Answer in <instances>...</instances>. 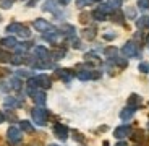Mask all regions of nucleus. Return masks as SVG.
Segmentation results:
<instances>
[{
  "label": "nucleus",
  "instance_id": "obj_36",
  "mask_svg": "<svg viewBox=\"0 0 149 146\" xmlns=\"http://www.w3.org/2000/svg\"><path fill=\"white\" fill-rule=\"evenodd\" d=\"M71 44H73V47H74V49H79V47H81V42H79L78 39H74V38L71 39Z\"/></svg>",
  "mask_w": 149,
  "mask_h": 146
},
{
  "label": "nucleus",
  "instance_id": "obj_18",
  "mask_svg": "<svg viewBox=\"0 0 149 146\" xmlns=\"http://www.w3.org/2000/svg\"><path fill=\"white\" fill-rule=\"evenodd\" d=\"M83 38H84V39H88V41H91V39H94V38H96V31H94L93 28H88V29H84V31H83Z\"/></svg>",
  "mask_w": 149,
  "mask_h": 146
},
{
  "label": "nucleus",
  "instance_id": "obj_1",
  "mask_svg": "<svg viewBox=\"0 0 149 146\" xmlns=\"http://www.w3.org/2000/svg\"><path fill=\"white\" fill-rule=\"evenodd\" d=\"M31 114H33V120L36 122L37 125H45L47 124V117H49V114H47V110H45L44 107H34L33 110H31Z\"/></svg>",
  "mask_w": 149,
  "mask_h": 146
},
{
  "label": "nucleus",
  "instance_id": "obj_23",
  "mask_svg": "<svg viewBox=\"0 0 149 146\" xmlns=\"http://www.w3.org/2000/svg\"><path fill=\"white\" fill-rule=\"evenodd\" d=\"M107 3L110 5L113 10H118V8L122 7V0H107Z\"/></svg>",
  "mask_w": 149,
  "mask_h": 146
},
{
  "label": "nucleus",
  "instance_id": "obj_22",
  "mask_svg": "<svg viewBox=\"0 0 149 146\" xmlns=\"http://www.w3.org/2000/svg\"><path fill=\"white\" fill-rule=\"evenodd\" d=\"M11 88H13V89H16V91H19L21 89V81H19V78L18 76H15V78H11Z\"/></svg>",
  "mask_w": 149,
  "mask_h": 146
},
{
  "label": "nucleus",
  "instance_id": "obj_9",
  "mask_svg": "<svg viewBox=\"0 0 149 146\" xmlns=\"http://www.w3.org/2000/svg\"><path fill=\"white\" fill-rule=\"evenodd\" d=\"M34 52L37 54V57H39L41 60H47L49 55H50V54H49V50L44 47V45H37V47L34 49Z\"/></svg>",
  "mask_w": 149,
  "mask_h": 146
},
{
  "label": "nucleus",
  "instance_id": "obj_34",
  "mask_svg": "<svg viewBox=\"0 0 149 146\" xmlns=\"http://www.w3.org/2000/svg\"><path fill=\"white\" fill-rule=\"evenodd\" d=\"M91 2L89 0H76V5H78V7H86V5H89Z\"/></svg>",
  "mask_w": 149,
  "mask_h": 146
},
{
  "label": "nucleus",
  "instance_id": "obj_12",
  "mask_svg": "<svg viewBox=\"0 0 149 146\" xmlns=\"http://www.w3.org/2000/svg\"><path fill=\"white\" fill-rule=\"evenodd\" d=\"M133 114H134L133 107H127V109H123L122 112H120V119L122 120H130L131 117H133Z\"/></svg>",
  "mask_w": 149,
  "mask_h": 146
},
{
  "label": "nucleus",
  "instance_id": "obj_28",
  "mask_svg": "<svg viewBox=\"0 0 149 146\" xmlns=\"http://www.w3.org/2000/svg\"><path fill=\"white\" fill-rule=\"evenodd\" d=\"M128 104H130V105H134V107H136V105H139V97L136 96V94H133V96L130 97V101H128Z\"/></svg>",
  "mask_w": 149,
  "mask_h": 146
},
{
  "label": "nucleus",
  "instance_id": "obj_31",
  "mask_svg": "<svg viewBox=\"0 0 149 146\" xmlns=\"http://www.w3.org/2000/svg\"><path fill=\"white\" fill-rule=\"evenodd\" d=\"M97 10H101L102 13H105V15H107V13H110V11H112V7L107 3V5H101V7L97 8Z\"/></svg>",
  "mask_w": 149,
  "mask_h": 146
},
{
  "label": "nucleus",
  "instance_id": "obj_39",
  "mask_svg": "<svg viewBox=\"0 0 149 146\" xmlns=\"http://www.w3.org/2000/svg\"><path fill=\"white\" fill-rule=\"evenodd\" d=\"M3 120H5V115H3V114H2V112H0V124H2Z\"/></svg>",
  "mask_w": 149,
  "mask_h": 146
},
{
  "label": "nucleus",
  "instance_id": "obj_15",
  "mask_svg": "<svg viewBox=\"0 0 149 146\" xmlns=\"http://www.w3.org/2000/svg\"><path fill=\"white\" fill-rule=\"evenodd\" d=\"M5 105H7V107H19V105H21V101H18L16 97H7V99H5Z\"/></svg>",
  "mask_w": 149,
  "mask_h": 146
},
{
  "label": "nucleus",
  "instance_id": "obj_20",
  "mask_svg": "<svg viewBox=\"0 0 149 146\" xmlns=\"http://www.w3.org/2000/svg\"><path fill=\"white\" fill-rule=\"evenodd\" d=\"M105 16H107V15H105V13H102L101 10H94V11H93V18L97 20V21H104Z\"/></svg>",
  "mask_w": 149,
  "mask_h": 146
},
{
  "label": "nucleus",
  "instance_id": "obj_8",
  "mask_svg": "<svg viewBox=\"0 0 149 146\" xmlns=\"http://www.w3.org/2000/svg\"><path fill=\"white\" fill-rule=\"evenodd\" d=\"M36 80H37V85L41 88H50V85H52V81H50V78H49L47 75H39V76H36Z\"/></svg>",
  "mask_w": 149,
  "mask_h": 146
},
{
  "label": "nucleus",
  "instance_id": "obj_33",
  "mask_svg": "<svg viewBox=\"0 0 149 146\" xmlns=\"http://www.w3.org/2000/svg\"><path fill=\"white\" fill-rule=\"evenodd\" d=\"M139 71H143V73H149V64H146V62L139 64Z\"/></svg>",
  "mask_w": 149,
  "mask_h": 146
},
{
  "label": "nucleus",
  "instance_id": "obj_37",
  "mask_svg": "<svg viewBox=\"0 0 149 146\" xmlns=\"http://www.w3.org/2000/svg\"><path fill=\"white\" fill-rule=\"evenodd\" d=\"M104 39L112 41V39H115V34H113V33H107V34H104Z\"/></svg>",
  "mask_w": 149,
  "mask_h": 146
},
{
  "label": "nucleus",
  "instance_id": "obj_35",
  "mask_svg": "<svg viewBox=\"0 0 149 146\" xmlns=\"http://www.w3.org/2000/svg\"><path fill=\"white\" fill-rule=\"evenodd\" d=\"M16 76H29V71H26V70H18V71H16Z\"/></svg>",
  "mask_w": 149,
  "mask_h": 146
},
{
  "label": "nucleus",
  "instance_id": "obj_41",
  "mask_svg": "<svg viewBox=\"0 0 149 146\" xmlns=\"http://www.w3.org/2000/svg\"><path fill=\"white\" fill-rule=\"evenodd\" d=\"M60 3H62V5H67V3H68V0H60Z\"/></svg>",
  "mask_w": 149,
  "mask_h": 146
},
{
  "label": "nucleus",
  "instance_id": "obj_32",
  "mask_svg": "<svg viewBox=\"0 0 149 146\" xmlns=\"http://www.w3.org/2000/svg\"><path fill=\"white\" fill-rule=\"evenodd\" d=\"M138 7L143 8V10L149 8V0H138Z\"/></svg>",
  "mask_w": 149,
  "mask_h": 146
},
{
  "label": "nucleus",
  "instance_id": "obj_5",
  "mask_svg": "<svg viewBox=\"0 0 149 146\" xmlns=\"http://www.w3.org/2000/svg\"><path fill=\"white\" fill-rule=\"evenodd\" d=\"M33 24H34V28H36L39 33H45V31L52 29V24H50L49 21H45V20H36Z\"/></svg>",
  "mask_w": 149,
  "mask_h": 146
},
{
  "label": "nucleus",
  "instance_id": "obj_19",
  "mask_svg": "<svg viewBox=\"0 0 149 146\" xmlns=\"http://www.w3.org/2000/svg\"><path fill=\"white\" fill-rule=\"evenodd\" d=\"M44 10L54 11V13H55V11H57V8H55V0H47V2L44 3Z\"/></svg>",
  "mask_w": 149,
  "mask_h": 146
},
{
  "label": "nucleus",
  "instance_id": "obj_21",
  "mask_svg": "<svg viewBox=\"0 0 149 146\" xmlns=\"http://www.w3.org/2000/svg\"><path fill=\"white\" fill-rule=\"evenodd\" d=\"M136 26H138V28H146V26H149V18H148V16H143V18H139L138 21H136Z\"/></svg>",
  "mask_w": 149,
  "mask_h": 146
},
{
  "label": "nucleus",
  "instance_id": "obj_17",
  "mask_svg": "<svg viewBox=\"0 0 149 146\" xmlns=\"http://www.w3.org/2000/svg\"><path fill=\"white\" fill-rule=\"evenodd\" d=\"M19 127H21V130L28 131V133H33L34 131V127L28 122V120H21V122H19Z\"/></svg>",
  "mask_w": 149,
  "mask_h": 146
},
{
  "label": "nucleus",
  "instance_id": "obj_43",
  "mask_svg": "<svg viewBox=\"0 0 149 146\" xmlns=\"http://www.w3.org/2000/svg\"><path fill=\"white\" fill-rule=\"evenodd\" d=\"M49 146H57V145H49Z\"/></svg>",
  "mask_w": 149,
  "mask_h": 146
},
{
  "label": "nucleus",
  "instance_id": "obj_16",
  "mask_svg": "<svg viewBox=\"0 0 149 146\" xmlns=\"http://www.w3.org/2000/svg\"><path fill=\"white\" fill-rule=\"evenodd\" d=\"M34 102L37 105H44L45 104V94L44 93H34Z\"/></svg>",
  "mask_w": 149,
  "mask_h": 146
},
{
  "label": "nucleus",
  "instance_id": "obj_24",
  "mask_svg": "<svg viewBox=\"0 0 149 146\" xmlns=\"http://www.w3.org/2000/svg\"><path fill=\"white\" fill-rule=\"evenodd\" d=\"M11 60V55L5 50H0V62H10Z\"/></svg>",
  "mask_w": 149,
  "mask_h": 146
},
{
  "label": "nucleus",
  "instance_id": "obj_14",
  "mask_svg": "<svg viewBox=\"0 0 149 146\" xmlns=\"http://www.w3.org/2000/svg\"><path fill=\"white\" fill-rule=\"evenodd\" d=\"M65 54H67V49H65V47L55 49V50L52 52V59H55V60H60V59H63V57H65Z\"/></svg>",
  "mask_w": 149,
  "mask_h": 146
},
{
  "label": "nucleus",
  "instance_id": "obj_38",
  "mask_svg": "<svg viewBox=\"0 0 149 146\" xmlns=\"http://www.w3.org/2000/svg\"><path fill=\"white\" fill-rule=\"evenodd\" d=\"M128 16L134 18V16H136V11H134V10H128Z\"/></svg>",
  "mask_w": 149,
  "mask_h": 146
},
{
  "label": "nucleus",
  "instance_id": "obj_40",
  "mask_svg": "<svg viewBox=\"0 0 149 146\" xmlns=\"http://www.w3.org/2000/svg\"><path fill=\"white\" fill-rule=\"evenodd\" d=\"M117 146H128V145L125 141H122V143H117Z\"/></svg>",
  "mask_w": 149,
  "mask_h": 146
},
{
  "label": "nucleus",
  "instance_id": "obj_6",
  "mask_svg": "<svg viewBox=\"0 0 149 146\" xmlns=\"http://www.w3.org/2000/svg\"><path fill=\"white\" fill-rule=\"evenodd\" d=\"M54 133H55V135L58 136L60 140H67V136H68V128L65 127L63 124H55V127H54Z\"/></svg>",
  "mask_w": 149,
  "mask_h": 146
},
{
  "label": "nucleus",
  "instance_id": "obj_27",
  "mask_svg": "<svg viewBox=\"0 0 149 146\" xmlns=\"http://www.w3.org/2000/svg\"><path fill=\"white\" fill-rule=\"evenodd\" d=\"M62 31H67L65 34H68V36H71V38H73V34H74V28L73 26H68V24L62 26Z\"/></svg>",
  "mask_w": 149,
  "mask_h": 146
},
{
  "label": "nucleus",
  "instance_id": "obj_3",
  "mask_svg": "<svg viewBox=\"0 0 149 146\" xmlns=\"http://www.w3.org/2000/svg\"><path fill=\"white\" fill-rule=\"evenodd\" d=\"M7 138H8V141H10V145H18L23 136H21V131L16 127H10L7 131Z\"/></svg>",
  "mask_w": 149,
  "mask_h": 146
},
{
  "label": "nucleus",
  "instance_id": "obj_4",
  "mask_svg": "<svg viewBox=\"0 0 149 146\" xmlns=\"http://www.w3.org/2000/svg\"><path fill=\"white\" fill-rule=\"evenodd\" d=\"M122 52L123 55H127V57H134L136 54H138V49H136V44H134L133 41L127 42V44L122 47Z\"/></svg>",
  "mask_w": 149,
  "mask_h": 146
},
{
  "label": "nucleus",
  "instance_id": "obj_25",
  "mask_svg": "<svg viewBox=\"0 0 149 146\" xmlns=\"http://www.w3.org/2000/svg\"><path fill=\"white\" fill-rule=\"evenodd\" d=\"M78 78L79 80H89V78H93V73H91V71H79Z\"/></svg>",
  "mask_w": 149,
  "mask_h": 146
},
{
  "label": "nucleus",
  "instance_id": "obj_13",
  "mask_svg": "<svg viewBox=\"0 0 149 146\" xmlns=\"http://www.w3.org/2000/svg\"><path fill=\"white\" fill-rule=\"evenodd\" d=\"M57 76H58V78H62L63 81H67V83L71 80L70 70H63V68H62V70H57Z\"/></svg>",
  "mask_w": 149,
  "mask_h": 146
},
{
  "label": "nucleus",
  "instance_id": "obj_30",
  "mask_svg": "<svg viewBox=\"0 0 149 146\" xmlns=\"http://www.w3.org/2000/svg\"><path fill=\"white\" fill-rule=\"evenodd\" d=\"M13 65H19V64H23V57L21 55H15V57H11V60H10Z\"/></svg>",
  "mask_w": 149,
  "mask_h": 146
},
{
  "label": "nucleus",
  "instance_id": "obj_42",
  "mask_svg": "<svg viewBox=\"0 0 149 146\" xmlns=\"http://www.w3.org/2000/svg\"><path fill=\"white\" fill-rule=\"evenodd\" d=\"M89 2H91V3H93V2H101V0H89Z\"/></svg>",
  "mask_w": 149,
  "mask_h": 146
},
{
  "label": "nucleus",
  "instance_id": "obj_10",
  "mask_svg": "<svg viewBox=\"0 0 149 146\" xmlns=\"http://www.w3.org/2000/svg\"><path fill=\"white\" fill-rule=\"evenodd\" d=\"M44 39L45 41H49V42H55L57 39H58V33H57L55 29H49V31H45V34H44Z\"/></svg>",
  "mask_w": 149,
  "mask_h": 146
},
{
  "label": "nucleus",
  "instance_id": "obj_11",
  "mask_svg": "<svg viewBox=\"0 0 149 146\" xmlns=\"http://www.w3.org/2000/svg\"><path fill=\"white\" fill-rule=\"evenodd\" d=\"M2 45L7 49H15L18 45V42H16L15 38H5V39H2Z\"/></svg>",
  "mask_w": 149,
  "mask_h": 146
},
{
  "label": "nucleus",
  "instance_id": "obj_7",
  "mask_svg": "<svg viewBox=\"0 0 149 146\" xmlns=\"http://www.w3.org/2000/svg\"><path fill=\"white\" fill-rule=\"evenodd\" d=\"M130 133H131V128L128 127V125H123V127H118V128H115V131H113V135H115V138H118V140L130 136Z\"/></svg>",
  "mask_w": 149,
  "mask_h": 146
},
{
  "label": "nucleus",
  "instance_id": "obj_26",
  "mask_svg": "<svg viewBox=\"0 0 149 146\" xmlns=\"http://www.w3.org/2000/svg\"><path fill=\"white\" fill-rule=\"evenodd\" d=\"M105 54H107L109 59H115L117 57V49L115 47H109L107 50H105Z\"/></svg>",
  "mask_w": 149,
  "mask_h": 146
},
{
  "label": "nucleus",
  "instance_id": "obj_2",
  "mask_svg": "<svg viewBox=\"0 0 149 146\" xmlns=\"http://www.w3.org/2000/svg\"><path fill=\"white\" fill-rule=\"evenodd\" d=\"M8 33H11V31H15L18 36H21V38H29L31 33L29 29H28L26 26H23V24H19V23H13V24H10V26L7 28Z\"/></svg>",
  "mask_w": 149,
  "mask_h": 146
},
{
  "label": "nucleus",
  "instance_id": "obj_29",
  "mask_svg": "<svg viewBox=\"0 0 149 146\" xmlns=\"http://www.w3.org/2000/svg\"><path fill=\"white\" fill-rule=\"evenodd\" d=\"M15 0H0V8H10Z\"/></svg>",
  "mask_w": 149,
  "mask_h": 146
}]
</instances>
